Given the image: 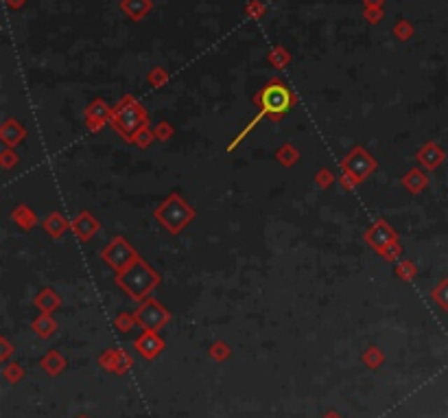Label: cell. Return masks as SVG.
<instances>
[{
    "instance_id": "cell-26",
    "label": "cell",
    "mask_w": 448,
    "mask_h": 418,
    "mask_svg": "<svg viewBox=\"0 0 448 418\" xmlns=\"http://www.w3.org/2000/svg\"><path fill=\"white\" fill-rule=\"evenodd\" d=\"M379 254H381V257H385L387 261H396V259H398V254H400V245H398V241L389 243V245H387V248H383Z\"/></svg>"
},
{
    "instance_id": "cell-4",
    "label": "cell",
    "mask_w": 448,
    "mask_h": 418,
    "mask_svg": "<svg viewBox=\"0 0 448 418\" xmlns=\"http://www.w3.org/2000/svg\"><path fill=\"white\" fill-rule=\"evenodd\" d=\"M195 217V210L177 193H171L162 204L155 208V220L162 222L164 228L177 234Z\"/></svg>"
},
{
    "instance_id": "cell-21",
    "label": "cell",
    "mask_w": 448,
    "mask_h": 418,
    "mask_svg": "<svg viewBox=\"0 0 448 418\" xmlns=\"http://www.w3.org/2000/svg\"><path fill=\"white\" fill-rule=\"evenodd\" d=\"M42 366L46 368V372L55 375V372H59V370L64 368V359H62L57 353H48V355H46V359L42 361Z\"/></svg>"
},
{
    "instance_id": "cell-11",
    "label": "cell",
    "mask_w": 448,
    "mask_h": 418,
    "mask_svg": "<svg viewBox=\"0 0 448 418\" xmlns=\"http://www.w3.org/2000/svg\"><path fill=\"white\" fill-rule=\"evenodd\" d=\"M162 346H164L162 339H160L153 331H147L145 335H140V337L136 339V351L142 353L145 357H149V359L155 357L160 351H162Z\"/></svg>"
},
{
    "instance_id": "cell-30",
    "label": "cell",
    "mask_w": 448,
    "mask_h": 418,
    "mask_svg": "<svg viewBox=\"0 0 448 418\" xmlns=\"http://www.w3.org/2000/svg\"><path fill=\"white\" fill-rule=\"evenodd\" d=\"M0 162H3V169H11V167L15 165V162H18V156L13 154L11 147H5L3 156H0Z\"/></svg>"
},
{
    "instance_id": "cell-22",
    "label": "cell",
    "mask_w": 448,
    "mask_h": 418,
    "mask_svg": "<svg viewBox=\"0 0 448 418\" xmlns=\"http://www.w3.org/2000/svg\"><path fill=\"white\" fill-rule=\"evenodd\" d=\"M433 300L442 306V309H448V278L442 281L435 289H433Z\"/></svg>"
},
{
    "instance_id": "cell-17",
    "label": "cell",
    "mask_w": 448,
    "mask_h": 418,
    "mask_svg": "<svg viewBox=\"0 0 448 418\" xmlns=\"http://www.w3.org/2000/svg\"><path fill=\"white\" fill-rule=\"evenodd\" d=\"M66 228H68V224H66V220L62 215H48L46 220H44V230H46V234H50V237H55V239H59L62 234L66 232Z\"/></svg>"
},
{
    "instance_id": "cell-28",
    "label": "cell",
    "mask_w": 448,
    "mask_h": 418,
    "mask_svg": "<svg viewBox=\"0 0 448 418\" xmlns=\"http://www.w3.org/2000/svg\"><path fill=\"white\" fill-rule=\"evenodd\" d=\"M134 322H136V316L120 314V316L116 318V329H120V331H130L132 326H134Z\"/></svg>"
},
{
    "instance_id": "cell-6",
    "label": "cell",
    "mask_w": 448,
    "mask_h": 418,
    "mask_svg": "<svg viewBox=\"0 0 448 418\" xmlns=\"http://www.w3.org/2000/svg\"><path fill=\"white\" fill-rule=\"evenodd\" d=\"M344 173H348L350 177H354L356 182L365 180L368 175L374 173L376 169V160L372 158V154H368L363 147H354L342 162Z\"/></svg>"
},
{
    "instance_id": "cell-35",
    "label": "cell",
    "mask_w": 448,
    "mask_h": 418,
    "mask_svg": "<svg viewBox=\"0 0 448 418\" xmlns=\"http://www.w3.org/2000/svg\"><path fill=\"white\" fill-rule=\"evenodd\" d=\"M103 125H105V121H88V130L90 132H99Z\"/></svg>"
},
{
    "instance_id": "cell-12",
    "label": "cell",
    "mask_w": 448,
    "mask_h": 418,
    "mask_svg": "<svg viewBox=\"0 0 448 418\" xmlns=\"http://www.w3.org/2000/svg\"><path fill=\"white\" fill-rule=\"evenodd\" d=\"M418 160L422 162L426 169H438L442 165V160H444V151L438 147L435 142H426L424 147L418 151Z\"/></svg>"
},
{
    "instance_id": "cell-40",
    "label": "cell",
    "mask_w": 448,
    "mask_h": 418,
    "mask_svg": "<svg viewBox=\"0 0 448 418\" xmlns=\"http://www.w3.org/2000/svg\"><path fill=\"white\" fill-rule=\"evenodd\" d=\"M328 418H339V416H335V414H332V416H328Z\"/></svg>"
},
{
    "instance_id": "cell-7",
    "label": "cell",
    "mask_w": 448,
    "mask_h": 418,
    "mask_svg": "<svg viewBox=\"0 0 448 418\" xmlns=\"http://www.w3.org/2000/svg\"><path fill=\"white\" fill-rule=\"evenodd\" d=\"M136 320L145 326L147 331H158L160 326H164L169 320V311L164 306H160L153 298H147L136 311Z\"/></svg>"
},
{
    "instance_id": "cell-2",
    "label": "cell",
    "mask_w": 448,
    "mask_h": 418,
    "mask_svg": "<svg viewBox=\"0 0 448 418\" xmlns=\"http://www.w3.org/2000/svg\"><path fill=\"white\" fill-rule=\"evenodd\" d=\"M110 123L122 138H127L132 142L134 136L147 127V112L142 110V105L134 97H125L112 110Z\"/></svg>"
},
{
    "instance_id": "cell-32",
    "label": "cell",
    "mask_w": 448,
    "mask_h": 418,
    "mask_svg": "<svg viewBox=\"0 0 448 418\" xmlns=\"http://www.w3.org/2000/svg\"><path fill=\"white\" fill-rule=\"evenodd\" d=\"M396 35L400 40H407L409 35H411V27H409V22H398L396 25Z\"/></svg>"
},
{
    "instance_id": "cell-39",
    "label": "cell",
    "mask_w": 448,
    "mask_h": 418,
    "mask_svg": "<svg viewBox=\"0 0 448 418\" xmlns=\"http://www.w3.org/2000/svg\"><path fill=\"white\" fill-rule=\"evenodd\" d=\"M365 5H368V9H370L372 5H379V0H365Z\"/></svg>"
},
{
    "instance_id": "cell-9",
    "label": "cell",
    "mask_w": 448,
    "mask_h": 418,
    "mask_svg": "<svg viewBox=\"0 0 448 418\" xmlns=\"http://www.w3.org/2000/svg\"><path fill=\"white\" fill-rule=\"evenodd\" d=\"M73 230L81 241H90L99 230V222L90 213H79L77 220L73 222Z\"/></svg>"
},
{
    "instance_id": "cell-34",
    "label": "cell",
    "mask_w": 448,
    "mask_h": 418,
    "mask_svg": "<svg viewBox=\"0 0 448 418\" xmlns=\"http://www.w3.org/2000/svg\"><path fill=\"white\" fill-rule=\"evenodd\" d=\"M342 187L348 191V189H354L356 187V180L354 177H350L348 173H344V177H342Z\"/></svg>"
},
{
    "instance_id": "cell-5",
    "label": "cell",
    "mask_w": 448,
    "mask_h": 418,
    "mask_svg": "<svg viewBox=\"0 0 448 418\" xmlns=\"http://www.w3.org/2000/svg\"><path fill=\"white\" fill-rule=\"evenodd\" d=\"M103 261L110 265L114 271H118V274H122L125 269H127L136 259H138V254H136V250L125 241L122 237H114L112 241H110V245H107L105 250H103Z\"/></svg>"
},
{
    "instance_id": "cell-37",
    "label": "cell",
    "mask_w": 448,
    "mask_h": 418,
    "mask_svg": "<svg viewBox=\"0 0 448 418\" xmlns=\"http://www.w3.org/2000/svg\"><path fill=\"white\" fill-rule=\"evenodd\" d=\"M365 15H370V22H376V20H379L381 11H372V9H368V11H365Z\"/></svg>"
},
{
    "instance_id": "cell-29",
    "label": "cell",
    "mask_w": 448,
    "mask_h": 418,
    "mask_svg": "<svg viewBox=\"0 0 448 418\" xmlns=\"http://www.w3.org/2000/svg\"><path fill=\"white\" fill-rule=\"evenodd\" d=\"M155 140H169L171 138V134H173V127L164 121V123H160L158 127H155Z\"/></svg>"
},
{
    "instance_id": "cell-23",
    "label": "cell",
    "mask_w": 448,
    "mask_h": 418,
    "mask_svg": "<svg viewBox=\"0 0 448 418\" xmlns=\"http://www.w3.org/2000/svg\"><path fill=\"white\" fill-rule=\"evenodd\" d=\"M151 140H155V134L153 132H149V127H145V130H142V132H138L136 136H134V144H138V147H142V149H145V147H149V144H151Z\"/></svg>"
},
{
    "instance_id": "cell-1",
    "label": "cell",
    "mask_w": 448,
    "mask_h": 418,
    "mask_svg": "<svg viewBox=\"0 0 448 418\" xmlns=\"http://www.w3.org/2000/svg\"><path fill=\"white\" fill-rule=\"evenodd\" d=\"M158 283L160 276L142 259H136L122 274H118V285L130 294L132 300H145L158 287Z\"/></svg>"
},
{
    "instance_id": "cell-16",
    "label": "cell",
    "mask_w": 448,
    "mask_h": 418,
    "mask_svg": "<svg viewBox=\"0 0 448 418\" xmlns=\"http://www.w3.org/2000/svg\"><path fill=\"white\" fill-rule=\"evenodd\" d=\"M110 116H112V110L101 99L92 101V105H88L85 110V121H110Z\"/></svg>"
},
{
    "instance_id": "cell-19",
    "label": "cell",
    "mask_w": 448,
    "mask_h": 418,
    "mask_svg": "<svg viewBox=\"0 0 448 418\" xmlns=\"http://www.w3.org/2000/svg\"><path fill=\"white\" fill-rule=\"evenodd\" d=\"M55 329H57V326H55V320H52L48 314L40 316L38 320L33 322V331L38 333L40 337H48L50 333H55Z\"/></svg>"
},
{
    "instance_id": "cell-36",
    "label": "cell",
    "mask_w": 448,
    "mask_h": 418,
    "mask_svg": "<svg viewBox=\"0 0 448 418\" xmlns=\"http://www.w3.org/2000/svg\"><path fill=\"white\" fill-rule=\"evenodd\" d=\"M252 15H258V13H262L265 11V7H260L258 3H254V5H249V9H247Z\"/></svg>"
},
{
    "instance_id": "cell-31",
    "label": "cell",
    "mask_w": 448,
    "mask_h": 418,
    "mask_svg": "<svg viewBox=\"0 0 448 418\" xmlns=\"http://www.w3.org/2000/svg\"><path fill=\"white\" fill-rule=\"evenodd\" d=\"M272 62H274L276 66H284L286 62H289V55H286L284 48H276L274 55H272Z\"/></svg>"
},
{
    "instance_id": "cell-18",
    "label": "cell",
    "mask_w": 448,
    "mask_h": 418,
    "mask_svg": "<svg viewBox=\"0 0 448 418\" xmlns=\"http://www.w3.org/2000/svg\"><path fill=\"white\" fill-rule=\"evenodd\" d=\"M120 7L127 11L134 18V20H138V18H142V15L149 11L151 3H149V0H125Z\"/></svg>"
},
{
    "instance_id": "cell-24",
    "label": "cell",
    "mask_w": 448,
    "mask_h": 418,
    "mask_svg": "<svg viewBox=\"0 0 448 418\" xmlns=\"http://www.w3.org/2000/svg\"><path fill=\"white\" fill-rule=\"evenodd\" d=\"M414 274H416V267L411 265V261H402V263L396 265V276H398V278L411 281V278H414Z\"/></svg>"
},
{
    "instance_id": "cell-3",
    "label": "cell",
    "mask_w": 448,
    "mask_h": 418,
    "mask_svg": "<svg viewBox=\"0 0 448 418\" xmlns=\"http://www.w3.org/2000/svg\"><path fill=\"white\" fill-rule=\"evenodd\" d=\"M291 103H293V95L289 93V88L280 81H272L267 88H262V93L258 95L260 114L256 119L260 121L262 116H272L274 121H278L286 114Z\"/></svg>"
},
{
    "instance_id": "cell-13",
    "label": "cell",
    "mask_w": 448,
    "mask_h": 418,
    "mask_svg": "<svg viewBox=\"0 0 448 418\" xmlns=\"http://www.w3.org/2000/svg\"><path fill=\"white\" fill-rule=\"evenodd\" d=\"M11 220H13L18 226H20L22 230H31L35 224H38V217H35V213H33L29 206H24V204H20V206L13 208Z\"/></svg>"
},
{
    "instance_id": "cell-8",
    "label": "cell",
    "mask_w": 448,
    "mask_h": 418,
    "mask_svg": "<svg viewBox=\"0 0 448 418\" xmlns=\"http://www.w3.org/2000/svg\"><path fill=\"white\" fill-rule=\"evenodd\" d=\"M365 241L376 250L381 252L383 248H387L389 243L396 241V232H393V228L387 224V222H376L368 232H365Z\"/></svg>"
},
{
    "instance_id": "cell-33",
    "label": "cell",
    "mask_w": 448,
    "mask_h": 418,
    "mask_svg": "<svg viewBox=\"0 0 448 418\" xmlns=\"http://www.w3.org/2000/svg\"><path fill=\"white\" fill-rule=\"evenodd\" d=\"M227 355H230V349L223 346V344H217V346L212 349V357H217V359H223V357H227Z\"/></svg>"
},
{
    "instance_id": "cell-38",
    "label": "cell",
    "mask_w": 448,
    "mask_h": 418,
    "mask_svg": "<svg viewBox=\"0 0 448 418\" xmlns=\"http://www.w3.org/2000/svg\"><path fill=\"white\" fill-rule=\"evenodd\" d=\"M22 3H24V0H9V5H11V7H20Z\"/></svg>"
},
{
    "instance_id": "cell-20",
    "label": "cell",
    "mask_w": 448,
    "mask_h": 418,
    "mask_svg": "<svg viewBox=\"0 0 448 418\" xmlns=\"http://www.w3.org/2000/svg\"><path fill=\"white\" fill-rule=\"evenodd\" d=\"M276 158H278L280 165L291 167V165H295V162L300 160V151L293 147V144H284L282 149H278V151H276Z\"/></svg>"
},
{
    "instance_id": "cell-10",
    "label": "cell",
    "mask_w": 448,
    "mask_h": 418,
    "mask_svg": "<svg viewBox=\"0 0 448 418\" xmlns=\"http://www.w3.org/2000/svg\"><path fill=\"white\" fill-rule=\"evenodd\" d=\"M27 136V130L22 127V123H18L13 119H9L5 125H3V130H0V140L5 142V147H15L18 142H22Z\"/></svg>"
},
{
    "instance_id": "cell-25",
    "label": "cell",
    "mask_w": 448,
    "mask_h": 418,
    "mask_svg": "<svg viewBox=\"0 0 448 418\" xmlns=\"http://www.w3.org/2000/svg\"><path fill=\"white\" fill-rule=\"evenodd\" d=\"M335 182V175L328 171V169H321L317 175H315V184L319 187V189H326V187H330Z\"/></svg>"
},
{
    "instance_id": "cell-15",
    "label": "cell",
    "mask_w": 448,
    "mask_h": 418,
    "mask_svg": "<svg viewBox=\"0 0 448 418\" xmlns=\"http://www.w3.org/2000/svg\"><path fill=\"white\" fill-rule=\"evenodd\" d=\"M59 296L57 292H52V289H42V292L38 294V298H35V304H38L44 314H52L55 309L59 306Z\"/></svg>"
},
{
    "instance_id": "cell-14",
    "label": "cell",
    "mask_w": 448,
    "mask_h": 418,
    "mask_svg": "<svg viewBox=\"0 0 448 418\" xmlns=\"http://www.w3.org/2000/svg\"><path fill=\"white\" fill-rule=\"evenodd\" d=\"M402 184H405L411 193H420V191H424V187L428 184V175H426L422 169H411V171L405 175Z\"/></svg>"
},
{
    "instance_id": "cell-27",
    "label": "cell",
    "mask_w": 448,
    "mask_h": 418,
    "mask_svg": "<svg viewBox=\"0 0 448 418\" xmlns=\"http://www.w3.org/2000/svg\"><path fill=\"white\" fill-rule=\"evenodd\" d=\"M149 83H151L153 88H160L162 83H167V72H164L162 68H153L151 75H149Z\"/></svg>"
}]
</instances>
